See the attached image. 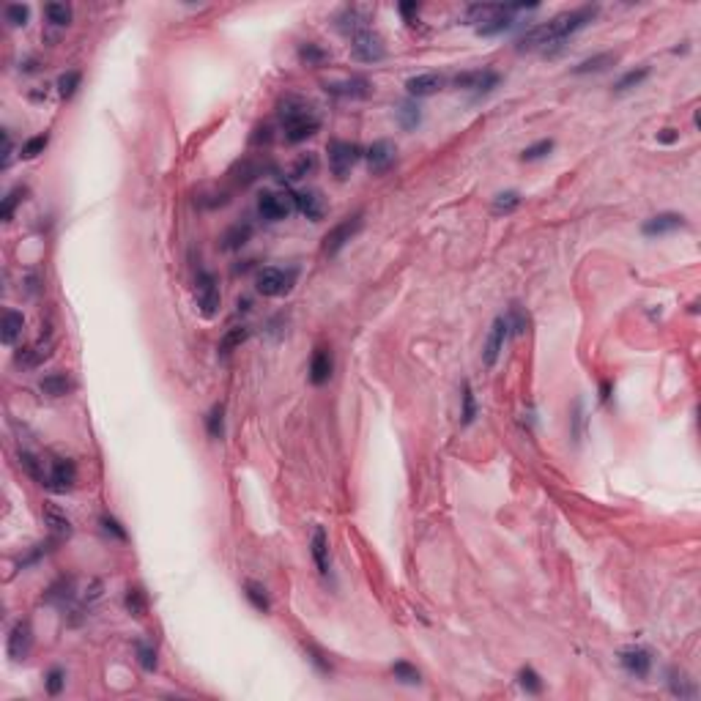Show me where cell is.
Listing matches in <instances>:
<instances>
[{
    "mask_svg": "<svg viewBox=\"0 0 701 701\" xmlns=\"http://www.w3.org/2000/svg\"><path fill=\"white\" fill-rule=\"evenodd\" d=\"M595 14H597V5H584L575 11H564L542 25H534L518 38V52H531V49H542V47L548 49L551 44H559L567 36H573L575 30H581L584 25H589L595 19Z\"/></svg>",
    "mask_w": 701,
    "mask_h": 701,
    "instance_id": "1",
    "label": "cell"
},
{
    "mask_svg": "<svg viewBox=\"0 0 701 701\" xmlns=\"http://www.w3.org/2000/svg\"><path fill=\"white\" fill-rule=\"evenodd\" d=\"M279 121L285 126V140L288 143H301V140L312 137L321 126L312 107L299 96H285L279 102Z\"/></svg>",
    "mask_w": 701,
    "mask_h": 701,
    "instance_id": "2",
    "label": "cell"
},
{
    "mask_svg": "<svg viewBox=\"0 0 701 701\" xmlns=\"http://www.w3.org/2000/svg\"><path fill=\"white\" fill-rule=\"evenodd\" d=\"M296 282V268H277V266H266L257 271V293L263 296H285Z\"/></svg>",
    "mask_w": 701,
    "mask_h": 701,
    "instance_id": "3",
    "label": "cell"
},
{
    "mask_svg": "<svg viewBox=\"0 0 701 701\" xmlns=\"http://www.w3.org/2000/svg\"><path fill=\"white\" fill-rule=\"evenodd\" d=\"M359 157H362V148L356 143H348V140H332L329 143V168L340 181H345L351 176Z\"/></svg>",
    "mask_w": 701,
    "mask_h": 701,
    "instance_id": "4",
    "label": "cell"
},
{
    "mask_svg": "<svg viewBox=\"0 0 701 701\" xmlns=\"http://www.w3.org/2000/svg\"><path fill=\"white\" fill-rule=\"evenodd\" d=\"M195 304L203 318H214L220 310V288L211 271H198L195 277Z\"/></svg>",
    "mask_w": 701,
    "mask_h": 701,
    "instance_id": "5",
    "label": "cell"
},
{
    "mask_svg": "<svg viewBox=\"0 0 701 701\" xmlns=\"http://www.w3.org/2000/svg\"><path fill=\"white\" fill-rule=\"evenodd\" d=\"M362 225H365V220H362V214H354V217H345L343 222H337L326 238H323V255H329V257H334L354 235L362 231Z\"/></svg>",
    "mask_w": 701,
    "mask_h": 701,
    "instance_id": "6",
    "label": "cell"
},
{
    "mask_svg": "<svg viewBox=\"0 0 701 701\" xmlns=\"http://www.w3.org/2000/svg\"><path fill=\"white\" fill-rule=\"evenodd\" d=\"M351 52H354V58H359L362 63H378V60H384V55H387V44H384V38H381L378 33L362 30V33H356V36L351 38Z\"/></svg>",
    "mask_w": 701,
    "mask_h": 701,
    "instance_id": "7",
    "label": "cell"
},
{
    "mask_svg": "<svg viewBox=\"0 0 701 701\" xmlns=\"http://www.w3.org/2000/svg\"><path fill=\"white\" fill-rule=\"evenodd\" d=\"M365 159H367V170H370L373 176H384V173H389L392 165L398 162V146H395L392 140H376V143L367 148Z\"/></svg>",
    "mask_w": 701,
    "mask_h": 701,
    "instance_id": "8",
    "label": "cell"
},
{
    "mask_svg": "<svg viewBox=\"0 0 701 701\" xmlns=\"http://www.w3.org/2000/svg\"><path fill=\"white\" fill-rule=\"evenodd\" d=\"M293 211V198L282 195V192H263L257 198V214L268 222H279Z\"/></svg>",
    "mask_w": 701,
    "mask_h": 701,
    "instance_id": "9",
    "label": "cell"
},
{
    "mask_svg": "<svg viewBox=\"0 0 701 701\" xmlns=\"http://www.w3.org/2000/svg\"><path fill=\"white\" fill-rule=\"evenodd\" d=\"M498 82H501V77H498V71H493V69L466 71V74H458V77L452 80L455 88H471L476 96H479V93H490Z\"/></svg>",
    "mask_w": 701,
    "mask_h": 701,
    "instance_id": "10",
    "label": "cell"
},
{
    "mask_svg": "<svg viewBox=\"0 0 701 701\" xmlns=\"http://www.w3.org/2000/svg\"><path fill=\"white\" fill-rule=\"evenodd\" d=\"M74 482H77V466H74V461H69V458L52 461L49 476H47V487H49V490L66 493V490L74 487Z\"/></svg>",
    "mask_w": 701,
    "mask_h": 701,
    "instance_id": "11",
    "label": "cell"
},
{
    "mask_svg": "<svg viewBox=\"0 0 701 701\" xmlns=\"http://www.w3.org/2000/svg\"><path fill=\"white\" fill-rule=\"evenodd\" d=\"M30 650H33V628H30V622L19 619L8 633V658L25 660L30 655Z\"/></svg>",
    "mask_w": 701,
    "mask_h": 701,
    "instance_id": "12",
    "label": "cell"
},
{
    "mask_svg": "<svg viewBox=\"0 0 701 701\" xmlns=\"http://www.w3.org/2000/svg\"><path fill=\"white\" fill-rule=\"evenodd\" d=\"M293 206L312 222H321L323 214H326V203H323V195L318 189H301L293 195Z\"/></svg>",
    "mask_w": 701,
    "mask_h": 701,
    "instance_id": "13",
    "label": "cell"
},
{
    "mask_svg": "<svg viewBox=\"0 0 701 701\" xmlns=\"http://www.w3.org/2000/svg\"><path fill=\"white\" fill-rule=\"evenodd\" d=\"M507 337H509V323H507V318L501 315V318L493 321L490 334H487V343H485V354H482V356H485V365H487V367L496 365V359H498V354H501Z\"/></svg>",
    "mask_w": 701,
    "mask_h": 701,
    "instance_id": "14",
    "label": "cell"
},
{
    "mask_svg": "<svg viewBox=\"0 0 701 701\" xmlns=\"http://www.w3.org/2000/svg\"><path fill=\"white\" fill-rule=\"evenodd\" d=\"M619 660H622L625 671L633 674V677H647L650 669H652V658H650V652H647L644 647H630V650H625V652L619 655Z\"/></svg>",
    "mask_w": 701,
    "mask_h": 701,
    "instance_id": "15",
    "label": "cell"
},
{
    "mask_svg": "<svg viewBox=\"0 0 701 701\" xmlns=\"http://www.w3.org/2000/svg\"><path fill=\"white\" fill-rule=\"evenodd\" d=\"M685 228V217L682 214H674V211H666V214H658L652 220L644 222V235H663V233H674Z\"/></svg>",
    "mask_w": 701,
    "mask_h": 701,
    "instance_id": "16",
    "label": "cell"
},
{
    "mask_svg": "<svg viewBox=\"0 0 701 701\" xmlns=\"http://www.w3.org/2000/svg\"><path fill=\"white\" fill-rule=\"evenodd\" d=\"M52 356V343H38V345H30V348H19L16 356H14V365L16 367H25V370H33L38 365H44L47 359Z\"/></svg>",
    "mask_w": 701,
    "mask_h": 701,
    "instance_id": "17",
    "label": "cell"
},
{
    "mask_svg": "<svg viewBox=\"0 0 701 701\" xmlns=\"http://www.w3.org/2000/svg\"><path fill=\"white\" fill-rule=\"evenodd\" d=\"M441 85H444V77H441V74H436V71L417 74V77H411V80L406 82L409 93H411V96H417V99H422V96H433L436 91H441Z\"/></svg>",
    "mask_w": 701,
    "mask_h": 701,
    "instance_id": "18",
    "label": "cell"
},
{
    "mask_svg": "<svg viewBox=\"0 0 701 701\" xmlns=\"http://www.w3.org/2000/svg\"><path fill=\"white\" fill-rule=\"evenodd\" d=\"M332 370H334V362H332L329 348H318L312 354V362H310V381L315 387H321V384H326L332 378Z\"/></svg>",
    "mask_w": 701,
    "mask_h": 701,
    "instance_id": "19",
    "label": "cell"
},
{
    "mask_svg": "<svg viewBox=\"0 0 701 701\" xmlns=\"http://www.w3.org/2000/svg\"><path fill=\"white\" fill-rule=\"evenodd\" d=\"M326 91L334 93V96H345V99H365L370 93V82L365 77H351V80L326 85Z\"/></svg>",
    "mask_w": 701,
    "mask_h": 701,
    "instance_id": "20",
    "label": "cell"
},
{
    "mask_svg": "<svg viewBox=\"0 0 701 701\" xmlns=\"http://www.w3.org/2000/svg\"><path fill=\"white\" fill-rule=\"evenodd\" d=\"M365 25H367V14H365L362 8H356V5L343 8V14L337 16V27H340L343 33H351V36L362 33V30H365Z\"/></svg>",
    "mask_w": 701,
    "mask_h": 701,
    "instance_id": "21",
    "label": "cell"
},
{
    "mask_svg": "<svg viewBox=\"0 0 701 701\" xmlns=\"http://www.w3.org/2000/svg\"><path fill=\"white\" fill-rule=\"evenodd\" d=\"M74 389V381L66 376V373H49L41 378V392L49 395V398H63Z\"/></svg>",
    "mask_w": 701,
    "mask_h": 701,
    "instance_id": "22",
    "label": "cell"
},
{
    "mask_svg": "<svg viewBox=\"0 0 701 701\" xmlns=\"http://www.w3.org/2000/svg\"><path fill=\"white\" fill-rule=\"evenodd\" d=\"M44 520H47V526H49V531L60 540V537H69L71 534V520L58 509V507H52V504H44Z\"/></svg>",
    "mask_w": 701,
    "mask_h": 701,
    "instance_id": "23",
    "label": "cell"
},
{
    "mask_svg": "<svg viewBox=\"0 0 701 701\" xmlns=\"http://www.w3.org/2000/svg\"><path fill=\"white\" fill-rule=\"evenodd\" d=\"M22 326H25L22 312H16V310H5V315H3V332H0V340H3L5 345H14V343H16V337L22 334Z\"/></svg>",
    "mask_w": 701,
    "mask_h": 701,
    "instance_id": "24",
    "label": "cell"
},
{
    "mask_svg": "<svg viewBox=\"0 0 701 701\" xmlns=\"http://www.w3.org/2000/svg\"><path fill=\"white\" fill-rule=\"evenodd\" d=\"M619 60V55L617 52H600V55H595V58H586V60H581L573 71L575 74H592V71H606L608 66H614Z\"/></svg>",
    "mask_w": 701,
    "mask_h": 701,
    "instance_id": "25",
    "label": "cell"
},
{
    "mask_svg": "<svg viewBox=\"0 0 701 701\" xmlns=\"http://www.w3.org/2000/svg\"><path fill=\"white\" fill-rule=\"evenodd\" d=\"M312 559L321 570V575H329V540L323 529H315L312 534Z\"/></svg>",
    "mask_w": 701,
    "mask_h": 701,
    "instance_id": "26",
    "label": "cell"
},
{
    "mask_svg": "<svg viewBox=\"0 0 701 701\" xmlns=\"http://www.w3.org/2000/svg\"><path fill=\"white\" fill-rule=\"evenodd\" d=\"M299 60H301L304 66H312V69H318V66H323V63L329 60V52H326L321 44H312V41H307V44H301V47H299Z\"/></svg>",
    "mask_w": 701,
    "mask_h": 701,
    "instance_id": "27",
    "label": "cell"
},
{
    "mask_svg": "<svg viewBox=\"0 0 701 701\" xmlns=\"http://www.w3.org/2000/svg\"><path fill=\"white\" fill-rule=\"evenodd\" d=\"M19 466L25 468L38 485H44L47 487V476H49V471H44V461H38L33 452H19Z\"/></svg>",
    "mask_w": 701,
    "mask_h": 701,
    "instance_id": "28",
    "label": "cell"
},
{
    "mask_svg": "<svg viewBox=\"0 0 701 701\" xmlns=\"http://www.w3.org/2000/svg\"><path fill=\"white\" fill-rule=\"evenodd\" d=\"M647 77H650V66L633 69V71H628V74H622V77L617 80L614 91H617V93H625V91H630V88H639V85H641Z\"/></svg>",
    "mask_w": 701,
    "mask_h": 701,
    "instance_id": "29",
    "label": "cell"
},
{
    "mask_svg": "<svg viewBox=\"0 0 701 701\" xmlns=\"http://www.w3.org/2000/svg\"><path fill=\"white\" fill-rule=\"evenodd\" d=\"M124 606H126V611L132 614V617H143L146 614V592L140 589V586H129L126 589V597H124Z\"/></svg>",
    "mask_w": 701,
    "mask_h": 701,
    "instance_id": "30",
    "label": "cell"
},
{
    "mask_svg": "<svg viewBox=\"0 0 701 701\" xmlns=\"http://www.w3.org/2000/svg\"><path fill=\"white\" fill-rule=\"evenodd\" d=\"M244 589H246V592H244V595H246V600H249V603H252V606H255L260 614H268L271 603H268V595H266V589H263L260 584H252V581H249Z\"/></svg>",
    "mask_w": 701,
    "mask_h": 701,
    "instance_id": "31",
    "label": "cell"
},
{
    "mask_svg": "<svg viewBox=\"0 0 701 701\" xmlns=\"http://www.w3.org/2000/svg\"><path fill=\"white\" fill-rule=\"evenodd\" d=\"M246 337H249V329H246V326H233V329L222 337V343H220V354H222V356L233 354V348H238Z\"/></svg>",
    "mask_w": 701,
    "mask_h": 701,
    "instance_id": "32",
    "label": "cell"
},
{
    "mask_svg": "<svg viewBox=\"0 0 701 701\" xmlns=\"http://www.w3.org/2000/svg\"><path fill=\"white\" fill-rule=\"evenodd\" d=\"M44 14H47V19H49L52 25H58V27H63V25L71 22V8H69L66 3H47V5H44Z\"/></svg>",
    "mask_w": 701,
    "mask_h": 701,
    "instance_id": "33",
    "label": "cell"
},
{
    "mask_svg": "<svg viewBox=\"0 0 701 701\" xmlns=\"http://www.w3.org/2000/svg\"><path fill=\"white\" fill-rule=\"evenodd\" d=\"M520 206V195L518 192H501V195H496V200H493V214H512L515 209Z\"/></svg>",
    "mask_w": 701,
    "mask_h": 701,
    "instance_id": "34",
    "label": "cell"
},
{
    "mask_svg": "<svg viewBox=\"0 0 701 701\" xmlns=\"http://www.w3.org/2000/svg\"><path fill=\"white\" fill-rule=\"evenodd\" d=\"M398 118H400V126H403V129H417L420 121H422V113H420V107H417L414 102H406V104H400Z\"/></svg>",
    "mask_w": 701,
    "mask_h": 701,
    "instance_id": "35",
    "label": "cell"
},
{
    "mask_svg": "<svg viewBox=\"0 0 701 701\" xmlns=\"http://www.w3.org/2000/svg\"><path fill=\"white\" fill-rule=\"evenodd\" d=\"M392 674H395V680H400V682H406V685H420V682H422V674H420L411 663H406V660H398V663L392 666Z\"/></svg>",
    "mask_w": 701,
    "mask_h": 701,
    "instance_id": "36",
    "label": "cell"
},
{
    "mask_svg": "<svg viewBox=\"0 0 701 701\" xmlns=\"http://www.w3.org/2000/svg\"><path fill=\"white\" fill-rule=\"evenodd\" d=\"M249 235H252V228L244 222H238V225H233L228 233H225V249H238V246H244L246 241H249Z\"/></svg>",
    "mask_w": 701,
    "mask_h": 701,
    "instance_id": "37",
    "label": "cell"
},
{
    "mask_svg": "<svg viewBox=\"0 0 701 701\" xmlns=\"http://www.w3.org/2000/svg\"><path fill=\"white\" fill-rule=\"evenodd\" d=\"M47 143H49V135H47V132H44V135H36V137H30V140L22 146L19 157H22V159H36L38 154H44Z\"/></svg>",
    "mask_w": 701,
    "mask_h": 701,
    "instance_id": "38",
    "label": "cell"
},
{
    "mask_svg": "<svg viewBox=\"0 0 701 701\" xmlns=\"http://www.w3.org/2000/svg\"><path fill=\"white\" fill-rule=\"evenodd\" d=\"M25 195H27V189L25 187H14L5 198H3V206H0V217L8 222L11 220V214H14V209H16V203L19 200H25Z\"/></svg>",
    "mask_w": 701,
    "mask_h": 701,
    "instance_id": "39",
    "label": "cell"
},
{
    "mask_svg": "<svg viewBox=\"0 0 701 701\" xmlns=\"http://www.w3.org/2000/svg\"><path fill=\"white\" fill-rule=\"evenodd\" d=\"M315 168H318L315 154H304V157L296 159V165H293V170H290V179H307V176L315 173Z\"/></svg>",
    "mask_w": 701,
    "mask_h": 701,
    "instance_id": "40",
    "label": "cell"
},
{
    "mask_svg": "<svg viewBox=\"0 0 701 701\" xmlns=\"http://www.w3.org/2000/svg\"><path fill=\"white\" fill-rule=\"evenodd\" d=\"M518 682H520V688H523V691H526V693H534V696H537V693H540V691H542V682H540V674H537V671H534V669H529V666H526V669H520V671H518Z\"/></svg>",
    "mask_w": 701,
    "mask_h": 701,
    "instance_id": "41",
    "label": "cell"
},
{
    "mask_svg": "<svg viewBox=\"0 0 701 701\" xmlns=\"http://www.w3.org/2000/svg\"><path fill=\"white\" fill-rule=\"evenodd\" d=\"M80 71H66V74H60V80H58V93L63 96V99H71L74 96V91H77V85H80Z\"/></svg>",
    "mask_w": 701,
    "mask_h": 701,
    "instance_id": "42",
    "label": "cell"
},
{
    "mask_svg": "<svg viewBox=\"0 0 701 701\" xmlns=\"http://www.w3.org/2000/svg\"><path fill=\"white\" fill-rule=\"evenodd\" d=\"M551 151H553V140H540V143L529 146V148L520 154V159H523V162H534V159H542V157L551 154Z\"/></svg>",
    "mask_w": 701,
    "mask_h": 701,
    "instance_id": "43",
    "label": "cell"
},
{
    "mask_svg": "<svg viewBox=\"0 0 701 701\" xmlns=\"http://www.w3.org/2000/svg\"><path fill=\"white\" fill-rule=\"evenodd\" d=\"M222 414H225V409H222V403H217V406L211 409L209 420H206V428H209V436H211V439H222Z\"/></svg>",
    "mask_w": 701,
    "mask_h": 701,
    "instance_id": "44",
    "label": "cell"
},
{
    "mask_svg": "<svg viewBox=\"0 0 701 701\" xmlns=\"http://www.w3.org/2000/svg\"><path fill=\"white\" fill-rule=\"evenodd\" d=\"M671 693L674 696H680V699H693L696 696V688L691 685V680L688 677H677V674H671Z\"/></svg>",
    "mask_w": 701,
    "mask_h": 701,
    "instance_id": "45",
    "label": "cell"
},
{
    "mask_svg": "<svg viewBox=\"0 0 701 701\" xmlns=\"http://www.w3.org/2000/svg\"><path fill=\"white\" fill-rule=\"evenodd\" d=\"M27 16H30V8L22 5V3H11V5L5 8V19H8L14 27H22V25L27 22Z\"/></svg>",
    "mask_w": 701,
    "mask_h": 701,
    "instance_id": "46",
    "label": "cell"
},
{
    "mask_svg": "<svg viewBox=\"0 0 701 701\" xmlns=\"http://www.w3.org/2000/svg\"><path fill=\"white\" fill-rule=\"evenodd\" d=\"M476 417V406H474V392H471V384H463V411H461V422L463 425H471Z\"/></svg>",
    "mask_w": 701,
    "mask_h": 701,
    "instance_id": "47",
    "label": "cell"
},
{
    "mask_svg": "<svg viewBox=\"0 0 701 701\" xmlns=\"http://www.w3.org/2000/svg\"><path fill=\"white\" fill-rule=\"evenodd\" d=\"M137 655H140V666H143L146 671H154V669H157V650H154L151 644L140 641V644H137Z\"/></svg>",
    "mask_w": 701,
    "mask_h": 701,
    "instance_id": "48",
    "label": "cell"
},
{
    "mask_svg": "<svg viewBox=\"0 0 701 701\" xmlns=\"http://www.w3.org/2000/svg\"><path fill=\"white\" fill-rule=\"evenodd\" d=\"M63 682H66V674H63V669H49V674H47V693L49 696H58L60 691H63Z\"/></svg>",
    "mask_w": 701,
    "mask_h": 701,
    "instance_id": "49",
    "label": "cell"
},
{
    "mask_svg": "<svg viewBox=\"0 0 701 701\" xmlns=\"http://www.w3.org/2000/svg\"><path fill=\"white\" fill-rule=\"evenodd\" d=\"M507 323H509V334H523L529 321H526V315H523L520 307H512V312L507 315Z\"/></svg>",
    "mask_w": 701,
    "mask_h": 701,
    "instance_id": "50",
    "label": "cell"
},
{
    "mask_svg": "<svg viewBox=\"0 0 701 701\" xmlns=\"http://www.w3.org/2000/svg\"><path fill=\"white\" fill-rule=\"evenodd\" d=\"M102 526H104V531H107V534H113L115 540H121V542H126V540H129V534L121 529V523H118L113 515H102Z\"/></svg>",
    "mask_w": 701,
    "mask_h": 701,
    "instance_id": "51",
    "label": "cell"
},
{
    "mask_svg": "<svg viewBox=\"0 0 701 701\" xmlns=\"http://www.w3.org/2000/svg\"><path fill=\"white\" fill-rule=\"evenodd\" d=\"M3 143H5V154H3V168H8L11 165V137H8V132H3Z\"/></svg>",
    "mask_w": 701,
    "mask_h": 701,
    "instance_id": "52",
    "label": "cell"
},
{
    "mask_svg": "<svg viewBox=\"0 0 701 701\" xmlns=\"http://www.w3.org/2000/svg\"><path fill=\"white\" fill-rule=\"evenodd\" d=\"M255 132H257V135H252V143H255V146H257L260 140H263V143H268V140H271V135H268V126H263V129H255Z\"/></svg>",
    "mask_w": 701,
    "mask_h": 701,
    "instance_id": "53",
    "label": "cell"
},
{
    "mask_svg": "<svg viewBox=\"0 0 701 701\" xmlns=\"http://www.w3.org/2000/svg\"><path fill=\"white\" fill-rule=\"evenodd\" d=\"M677 137H680V135H677L674 129H663V132L658 135V140H660V143H674Z\"/></svg>",
    "mask_w": 701,
    "mask_h": 701,
    "instance_id": "54",
    "label": "cell"
},
{
    "mask_svg": "<svg viewBox=\"0 0 701 701\" xmlns=\"http://www.w3.org/2000/svg\"><path fill=\"white\" fill-rule=\"evenodd\" d=\"M417 11H420L417 3H403V5H400V14H403V16H411V14H417Z\"/></svg>",
    "mask_w": 701,
    "mask_h": 701,
    "instance_id": "55",
    "label": "cell"
}]
</instances>
